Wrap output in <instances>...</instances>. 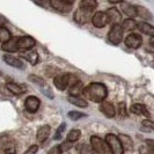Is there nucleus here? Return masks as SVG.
Here are the masks:
<instances>
[{
    "mask_svg": "<svg viewBox=\"0 0 154 154\" xmlns=\"http://www.w3.org/2000/svg\"><path fill=\"white\" fill-rule=\"evenodd\" d=\"M84 95L92 102H96V103H102L104 102L107 95H108V89L107 87L100 84V82H92L89 85L85 87L84 89Z\"/></svg>",
    "mask_w": 154,
    "mask_h": 154,
    "instance_id": "f257e3e1",
    "label": "nucleus"
},
{
    "mask_svg": "<svg viewBox=\"0 0 154 154\" xmlns=\"http://www.w3.org/2000/svg\"><path fill=\"white\" fill-rule=\"evenodd\" d=\"M91 146L93 151L97 154H111V151L109 148V145L107 144L106 139H102L97 136L91 137Z\"/></svg>",
    "mask_w": 154,
    "mask_h": 154,
    "instance_id": "f03ea898",
    "label": "nucleus"
},
{
    "mask_svg": "<svg viewBox=\"0 0 154 154\" xmlns=\"http://www.w3.org/2000/svg\"><path fill=\"white\" fill-rule=\"evenodd\" d=\"M106 141L109 145V148L111 151V154H124V148L119 141L117 136L110 133L106 136Z\"/></svg>",
    "mask_w": 154,
    "mask_h": 154,
    "instance_id": "7ed1b4c3",
    "label": "nucleus"
},
{
    "mask_svg": "<svg viewBox=\"0 0 154 154\" xmlns=\"http://www.w3.org/2000/svg\"><path fill=\"white\" fill-rule=\"evenodd\" d=\"M74 1L73 0H51L50 1V6L58 11V12H63V13H69L73 7Z\"/></svg>",
    "mask_w": 154,
    "mask_h": 154,
    "instance_id": "20e7f679",
    "label": "nucleus"
},
{
    "mask_svg": "<svg viewBox=\"0 0 154 154\" xmlns=\"http://www.w3.org/2000/svg\"><path fill=\"white\" fill-rule=\"evenodd\" d=\"M108 39L112 44H119L123 39V28L122 26H112L108 34Z\"/></svg>",
    "mask_w": 154,
    "mask_h": 154,
    "instance_id": "39448f33",
    "label": "nucleus"
},
{
    "mask_svg": "<svg viewBox=\"0 0 154 154\" xmlns=\"http://www.w3.org/2000/svg\"><path fill=\"white\" fill-rule=\"evenodd\" d=\"M54 82L57 89L65 91L67 87H69V73H62V74L56 75Z\"/></svg>",
    "mask_w": 154,
    "mask_h": 154,
    "instance_id": "423d86ee",
    "label": "nucleus"
},
{
    "mask_svg": "<svg viewBox=\"0 0 154 154\" xmlns=\"http://www.w3.org/2000/svg\"><path fill=\"white\" fill-rule=\"evenodd\" d=\"M35 45H36V41L31 36H21V37L17 38V48H19V50L28 51V50H31Z\"/></svg>",
    "mask_w": 154,
    "mask_h": 154,
    "instance_id": "0eeeda50",
    "label": "nucleus"
},
{
    "mask_svg": "<svg viewBox=\"0 0 154 154\" xmlns=\"http://www.w3.org/2000/svg\"><path fill=\"white\" fill-rule=\"evenodd\" d=\"M74 21L80 24H85V23L89 22L92 20V13L91 12H87L82 8H78L77 11L74 12V15H73Z\"/></svg>",
    "mask_w": 154,
    "mask_h": 154,
    "instance_id": "6e6552de",
    "label": "nucleus"
},
{
    "mask_svg": "<svg viewBox=\"0 0 154 154\" xmlns=\"http://www.w3.org/2000/svg\"><path fill=\"white\" fill-rule=\"evenodd\" d=\"M143 43V38L138 34H129L125 37V45L130 49H138Z\"/></svg>",
    "mask_w": 154,
    "mask_h": 154,
    "instance_id": "1a4fd4ad",
    "label": "nucleus"
},
{
    "mask_svg": "<svg viewBox=\"0 0 154 154\" xmlns=\"http://www.w3.org/2000/svg\"><path fill=\"white\" fill-rule=\"evenodd\" d=\"M92 22L96 28H103V27L109 22L107 13H104V12H96V13L93 15Z\"/></svg>",
    "mask_w": 154,
    "mask_h": 154,
    "instance_id": "9d476101",
    "label": "nucleus"
},
{
    "mask_svg": "<svg viewBox=\"0 0 154 154\" xmlns=\"http://www.w3.org/2000/svg\"><path fill=\"white\" fill-rule=\"evenodd\" d=\"M106 13H107V16H108L109 22L111 23L112 26H119V23L122 22V14L119 13V11L117 8H109Z\"/></svg>",
    "mask_w": 154,
    "mask_h": 154,
    "instance_id": "9b49d317",
    "label": "nucleus"
},
{
    "mask_svg": "<svg viewBox=\"0 0 154 154\" xmlns=\"http://www.w3.org/2000/svg\"><path fill=\"white\" fill-rule=\"evenodd\" d=\"M41 106V101L36 96H28L24 101V108L29 112H36Z\"/></svg>",
    "mask_w": 154,
    "mask_h": 154,
    "instance_id": "f8f14e48",
    "label": "nucleus"
},
{
    "mask_svg": "<svg viewBox=\"0 0 154 154\" xmlns=\"http://www.w3.org/2000/svg\"><path fill=\"white\" fill-rule=\"evenodd\" d=\"M0 147L6 154H15L16 145L12 139H1L0 140Z\"/></svg>",
    "mask_w": 154,
    "mask_h": 154,
    "instance_id": "ddd939ff",
    "label": "nucleus"
},
{
    "mask_svg": "<svg viewBox=\"0 0 154 154\" xmlns=\"http://www.w3.org/2000/svg\"><path fill=\"white\" fill-rule=\"evenodd\" d=\"M119 5H121V9L123 11V13L125 15L128 16V17H134V16H137V9H136V6H133L131 4H129V2H119Z\"/></svg>",
    "mask_w": 154,
    "mask_h": 154,
    "instance_id": "4468645a",
    "label": "nucleus"
},
{
    "mask_svg": "<svg viewBox=\"0 0 154 154\" xmlns=\"http://www.w3.org/2000/svg\"><path fill=\"white\" fill-rule=\"evenodd\" d=\"M4 62L6 63V64H8V65H11L12 67H15V69H24L23 63L21 62L19 58H15L14 56L5 54V56H4Z\"/></svg>",
    "mask_w": 154,
    "mask_h": 154,
    "instance_id": "2eb2a0df",
    "label": "nucleus"
},
{
    "mask_svg": "<svg viewBox=\"0 0 154 154\" xmlns=\"http://www.w3.org/2000/svg\"><path fill=\"white\" fill-rule=\"evenodd\" d=\"M50 131H51V129H50L49 125H43V126L39 128L38 131H37V134H36V139H37V141L39 144H43L46 139L49 138Z\"/></svg>",
    "mask_w": 154,
    "mask_h": 154,
    "instance_id": "dca6fc26",
    "label": "nucleus"
},
{
    "mask_svg": "<svg viewBox=\"0 0 154 154\" xmlns=\"http://www.w3.org/2000/svg\"><path fill=\"white\" fill-rule=\"evenodd\" d=\"M100 111L107 117H114L116 115L115 107L110 102H102L100 106Z\"/></svg>",
    "mask_w": 154,
    "mask_h": 154,
    "instance_id": "f3484780",
    "label": "nucleus"
},
{
    "mask_svg": "<svg viewBox=\"0 0 154 154\" xmlns=\"http://www.w3.org/2000/svg\"><path fill=\"white\" fill-rule=\"evenodd\" d=\"M17 38L19 37H12L8 42L4 43L1 49L6 52H16L19 51V48H17Z\"/></svg>",
    "mask_w": 154,
    "mask_h": 154,
    "instance_id": "a211bd4d",
    "label": "nucleus"
},
{
    "mask_svg": "<svg viewBox=\"0 0 154 154\" xmlns=\"http://www.w3.org/2000/svg\"><path fill=\"white\" fill-rule=\"evenodd\" d=\"M21 57L27 59V62H29L32 65H36V63L38 62V54L34 50H28V51H22Z\"/></svg>",
    "mask_w": 154,
    "mask_h": 154,
    "instance_id": "6ab92c4d",
    "label": "nucleus"
},
{
    "mask_svg": "<svg viewBox=\"0 0 154 154\" xmlns=\"http://www.w3.org/2000/svg\"><path fill=\"white\" fill-rule=\"evenodd\" d=\"M6 88L12 94H14V95H21L27 89L24 86L20 85V84H15V82H8L7 85H6Z\"/></svg>",
    "mask_w": 154,
    "mask_h": 154,
    "instance_id": "aec40b11",
    "label": "nucleus"
},
{
    "mask_svg": "<svg viewBox=\"0 0 154 154\" xmlns=\"http://www.w3.org/2000/svg\"><path fill=\"white\" fill-rule=\"evenodd\" d=\"M96 6H97V2L95 0H82L79 4V8H82V9H85L87 12H91V13L95 11Z\"/></svg>",
    "mask_w": 154,
    "mask_h": 154,
    "instance_id": "412c9836",
    "label": "nucleus"
},
{
    "mask_svg": "<svg viewBox=\"0 0 154 154\" xmlns=\"http://www.w3.org/2000/svg\"><path fill=\"white\" fill-rule=\"evenodd\" d=\"M138 29L141 31V32L148 35V36L154 37V27L152 24H149V23H147V22H139Z\"/></svg>",
    "mask_w": 154,
    "mask_h": 154,
    "instance_id": "4be33fe9",
    "label": "nucleus"
},
{
    "mask_svg": "<svg viewBox=\"0 0 154 154\" xmlns=\"http://www.w3.org/2000/svg\"><path fill=\"white\" fill-rule=\"evenodd\" d=\"M67 101H69L71 104L77 106L79 108H86L88 106V103L86 102V100H84L81 96H71L69 95V97H67Z\"/></svg>",
    "mask_w": 154,
    "mask_h": 154,
    "instance_id": "5701e85b",
    "label": "nucleus"
},
{
    "mask_svg": "<svg viewBox=\"0 0 154 154\" xmlns=\"http://www.w3.org/2000/svg\"><path fill=\"white\" fill-rule=\"evenodd\" d=\"M118 139H119V141H121V144H122L124 149L131 151L132 148H133V141H132V139L129 136H126V134H119Z\"/></svg>",
    "mask_w": 154,
    "mask_h": 154,
    "instance_id": "b1692460",
    "label": "nucleus"
},
{
    "mask_svg": "<svg viewBox=\"0 0 154 154\" xmlns=\"http://www.w3.org/2000/svg\"><path fill=\"white\" fill-rule=\"evenodd\" d=\"M131 112H133L134 115H143V116H148V111H147V108L144 106V104H139V103H136V104H132L131 108Z\"/></svg>",
    "mask_w": 154,
    "mask_h": 154,
    "instance_id": "393cba45",
    "label": "nucleus"
},
{
    "mask_svg": "<svg viewBox=\"0 0 154 154\" xmlns=\"http://www.w3.org/2000/svg\"><path fill=\"white\" fill-rule=\"evenodd\" d=\"M136 9H137V15L139 17H141L144 20H151L152 19V14L147 8L143 7V6H136Z\"/></svg>",
    "mask_w": 154,
    "mask_h": 154,
    "instance_id": "a878e982",
    "label": "nucleus"
},
{
    "mask_svg": "<svg viewBox=\"0 0 154 154\" xmlns=\"http://www.w3.org/2000/svg\"><path fill=\"white\" fill-rule=\"evenodd\" d=\"M84 85L81 81H79L78 84H75L74 86L69 87V95L71 96H80L81 93H84Z\"/></svg>",
    "mask_w": 154,
    "mask_h": 154,
    "instance_id": "bb28decb",
    "label": "nucleus"
},
{
    "mask_svg": "<svg viewBox=\"0 0 154 154\" xmlns=\"http://www.w3.org/2000/svg\"><path fill=\"white\" fill-rule=\"evenodd\" d=\"M138 27V23L136 22L133 19H126V20H124L123 23H122V28H123V30H133V29H136Z\"/></svg>",
    "mask_w": 154,
    "mask_h": 154,
    "instance_id": "cd10ccee",
    "label": "nucleus"
},
{
    "mask_svg": "<svg viewBox=\"0 0 154 154\" xmlns=\"http://www.w3.org/2000/svg\"><path fill=\"white\" fill-rule=\"evenodd\" d=\"M80 136H81V132L80 130H78V129H73V130H71V131L67 133V141H71V143H74V141H77L78 139H80Z\"/></svg>",
    "mask_w": 154,
    "mask_h": 154,
    "instance_id": "c85d7f7f",
    "label": "nucleus"
},
{
    "mask_svg": "<svg viewBox=\"0 0 154 154\" xmlns=\"http://www.w3.org/2000/svg\"><path fill=\"white\" fill-rule=\"evenodd\" d=\"M11 38H12V36H11L9 30L6 29L5 27H0V42L4 44V43L8 42Z\"/></svg>",
    "mask_w": 154,
    "mask_h": 154,
    "instance_id": "c756f323",
    "label": "nucleus"
},
{
    "mask_svg": "<svg viewBox=\"0 0 154 154\" xmlns=\"http://www.w3.org/2000/svg\"><path fill=\"white\" fill-rule=\"evenodd\" d=\"M77 151L79 154H93L94 153L92 146L86 145V144H80V145H78Z\"/></svg>",
    "mask_w": 154,
    "mask_h": 154,
    "instance_id": "7c9ffc66",
    "label": "nucleus"
},
{
    "mask_svg": "<svg viewBox=\"0 0 154 154\" xmlns=\"http://www.w3.org/2000/svg\"><path fill=\"white\" fill-rule=\"evenodd\" d=\"M85 116V114L79 112V111H69V114H67V117H69V119H72V121H78V119H80V118H82Z\"/></svg>",
    "mask_w": 154,
    "mask_h": 154,
    "instance_id": "2f4dec72",
    "label": "nucleus"
},
{
    "mask_svg": "<svg viewBox=\"0 0 154 154\" xmlns=\"http://www.w3.org/2000/svg\"><path fill=\"white\" fill-rule=\"evenodd\" d=\"M65 128H66V124L65 123H63L59 125V128L57 129V132H56V134H54V139H56V140H59V139L62 138L63 133L65 131Z\"/></svg>",
    "mask_w": 154,
    "mask_h": 154,
    "instance_id": "473e14b6",
    "label": "nucleus"
},
{
    "mask_svg": "<svg viewBox=\"0 0 154 154\" xmlns=\"http://www.w3.org/2000/svg\"><path fill=\"white\" fill-rule=\"evenodd\" d=\"M118 114L122 117H126L128 112H126V107H125V103L124 102H121L119 106H118Z\"/></svg>",
    "mask_w": 154,
    "mask_h": 154,
    "instance_id": "72a5a7b5",
    "label": "nucleus"
},
{
    "mask_svg": "<svg viewBox=\"0 0 154 154\" xmlns=\"http://www.w3.org/2000/svg\"><path fill=\"white\" fill-rule=\"evenodd\" d=\"M139 154H154V152L147 145H143L139 147Z\"/></svg>",
    "mask_w": 154,
    "mask_h": 154,
    "instance_id": "f704fd0d",
    "label": "nucleus"
},
{
    "mask_svg": "<svg viewBox=\"0 0 154 154\" xmlns=\"http://www.w3.org/2000/svg\"><path fill=\"white\" fill-rule=\"evenodd\" d=\"M29 80L30 81H32L34 84H38V85H44V80L42 79V78H39V77H36V75H29Z\"/></svg>",
    "mask_w": 154,
    "mask_h": 154,
    "instance_id": "c9c22d12",
    "label": "nucleus"
},
{
    "mask_svg": "<svg viewBox=\"0 0 154 154\" xmlns=\"http://www.w3.org/2000/svg\"><path fill=\"white\" fill-rule=\"evenodd\" d=\"M143 126L147 128L148 130H154V122L149 121V119H145V121H143Z\"/></svg>",
    "mask_w": 154,
    "mask_h": 154,
    "instance_id": "e433bc0d",
    "label": "nucleus"
},
{
    "mask_svg": "<svg viewBox=\"0 0 154 154\" xmlns=\"http://www.w3.org/2000/svg\"><path fill=\"white\" fill-rule=\"evenodd\" d=\"M37 152H38V146L37 145H31L23 154H36Z\"/></svg>",
    "mask_w": 154,
    "mask_h": 154,
    "instance_id": "4c0bfd02",
    "label": "nucleus"
},
{
    "mask_svg": "<svg viewBox=\"0 0 154 154\" xmlns=\"http://www.w3.org/2000/svg\"><path fill=\"white\" fill-rule=\"evenodd\" d=\"M72 144L73 143H71V141H64L62 145H60V149H62V152H65V151H69V148L72 147Z\"/></svg>",
    "mask_w": 154,
    "mask_h": 154,
    "instance_id": "58836bf2",
    "label": "nucleus"
},
{
    "mask_svg": "<svg viewBox=\"0 0 154 154\" xmlns=\"http://www.w3.org/2000/svg\"><path fill=\"white\" fill-rule=\"evenodd\" d=\"M62 149L60 146H54L52 148H50V151L48 152V154H62Z\"/></svg>",
    "mask_w": 154,
    "mask_h": 154,
    "instance_id": "ea45409f",
    "label": "nucleus"
},
{
    "mask_svg": "<svg viewBox=\"0 0 154 154\" xmlns=\"http://www.w3.org/2000/svg\"><path fill=\"white\" fill-rule=\"evenodd\" d=\"M146 145L154 152V139H147V140H146Z\"/></svg>",
    "mask_w": 154,
    "mask_h": 154,
    "instance_id": "a19ab883",
    "label": "nucleus"
},
{
    "mask_svg": "<svg viewBox=\"0 0 154 154\" xmlns=\"http://www.w3.org/2000/svg\"><path fill=\"white\" fill-rule=\"evenodd\" d=\"M149 44L154 46V37H151V38H149Z\"/></svg>",
    "mask_w": 154,
    "mask_h": 154,
    "instance_id": "79ce46f5",
    "label": "nucleus"
},
{
    "mask_svg": "<svg viewBox=\"0 0 154 154\" xmlns=\"http://www.w3.org/2000/svg\"><path fill=\"white\" fill-rule=\"evenodd\" d=\"M0 75H1V71H0Z\"/></svg>",
    "mask_w": 154,
    "mask_h": 154,
    "instance_id": "37998d69",
    "label": "nucleus"
}]
</instances>
